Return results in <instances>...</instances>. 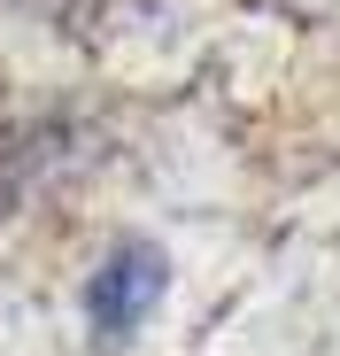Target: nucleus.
Wrapping results in <instances>:
<instances>
[{"label":"nucleus","mask_w":340,"mask_h":356,"mask_svg":"<svg viewBox=\"0 0 340 356\" xmlns=\"http://www.w3.org/2000/svg\"><path fill=\"white\" fill-rule=\"evenodd\" d=\"M155 302H162V256H155L147 241H124L117 256L93 271V286H85V318H93L101 341L139 333V318H147Z\"/></svg>","instance_id":"f257e3e1"}]
</instances>
